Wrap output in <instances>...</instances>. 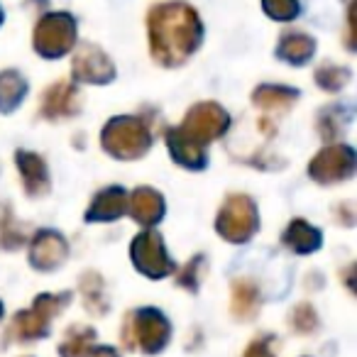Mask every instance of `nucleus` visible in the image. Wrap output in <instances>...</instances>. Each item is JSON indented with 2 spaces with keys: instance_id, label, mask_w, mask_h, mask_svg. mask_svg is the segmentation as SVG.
Wrapping results in <instances>:
<instances>
[{
  "instance_id": "f257e3e1",
  "label": "nucleus",
  "mask_w": 357,
  "mask_h": 357,
  "mask_svg": "<svg viewBox=\"0 0 357 357\" xmlns=\"http://www.w3.org/2000/svg\"><path fill=\"white\" fill-rule=\"evenodd\" d=\"M147 27L152 54L164 66H176L186 61L204 40L199 13L181 0L154 6L147 15Z\"/></svg>"
},
{
  "instance_id": "f03ea898",
  "label": "nucleus",
  "mask_w": 357,
  "mask_h": 357,
  "mask_svg": "<svg viewBox=\"0 0 357 357\" xmlns=\"http://www.w3.org/2000/svg\"><path fill=\"white\" fill-rule=\"evenodd\" d=\"M76 20L69 13H50L35 27V50L47 59H59L74 47Z\"/></svg>"
},
{
  "instance_id": "7ed1b4c3",
  "label": "nucleus",
  "mask_w": 357,
  "mask_h": 357,
  "mask_svg": "<svg viewBox=\"0 0 357 357\" xmlns=\"http://www.w3.org/2000/svg\"><path fill=\"white\" fill-rule=\"evenodd\" d=\"M74 74L79 81H89V84H108L115 76L113 61L93 45H86L79 50L74 59Z\"/></svg>"
},
{
  "instance_id": "20e7f679",
  "label": "nucleus",
  "mask_w": 357,
  "mask_h": 357,
  "mask_svg": "<svg viewBox=\"0 0 357 357\" xmlns=\"http://www.w3.org/2000/svg\"><path fill=\"white\" fill-rule=\"evenodd\" d=\"M313 50H316V42H313V37H308L306 32H284L277 45V56L289 61V64L298 66L311 59Z\"/></svg>"
},
{
  "instance_id": "39448f33",
  "label": "nucleus",
  "mask_w": 357,
  "mask_h": 357,
  "mask_svg": "<svg viewBox=\"0 0 357 357\" xmlns=\"http://www.w3.org/2000/svg\"><path fill=\"white\" fill-rule=\"evenodd\" d=\"M27 84L17 71H3L0 74V108L10 110L20 103V98L25 96Z\"/></svg>"
},
{
  "instance_id": "423d86ee",
  "label": "nucleus",
  "mask_w": 357,
  "mask_h": 357,
  "mask_svg": "<svg viewBox=\"0 0 357 357\" xmlns=\"http://www.w3.org/2000/svg\"><path fill=\"white\" fill-rule=\"evenodd\" d=\"M262 8L277 22H289L294 17H298V13H301V3L298 0H262Z\"/></svg>"
},
{
  "instance_id": "0eeeda50",
  "label": "nucleus",
  "mask_w": 357,
  "mask_h": 357,
  "mask_svg": "<svg viewBox=\"0 0 357 357\" xmlns=\"http://www.w3.org/2000/svg\"><path fill=\"white\" fill-rule=\"evenodd\" d=\"M76 98V89L69 84H56L50 89V93H47L45 98V105L50 113H64L66 108H69L71 103H74Z\"/></svg>"
},
{
  "instance_id": "6e6552de",
  "label": "nucleus",
  "mask_w": 357,
  "mask_h": 357,
  "mask_svg": "<svg viewBox=\"0 0 357 357\" xmlns=\"http://www.w3.org/2000/svg\"><path fill=\"white\" fill-rule=\"evenodd\" d=\"M296 98V91L284 89V86H262L255 91V100L259 105H284Z\"/></svg>"
},
{
  "instance_id": "1a4fd4ad",
  "label": "nucleus",
  "mask_w": 357,
  "mask_h": 357,
  "mask_svg": "<svg viewBox=\"0 0 357 357\" xmlns=\"http://www.w3.org/2000/svg\"><path fill=\"white\" fill-rule=\"evenodd\" d=\"M347 79H350V71L342 69V66H331V64H326L323 69H318V71H316V81L323 86V89H328V91L342 89V86L347 84Z\"/></svg>"
},
{
  "instance_id": "9d476101",
  "label": "nucleus",
  "mask_w": 357,
  "mask_h": 357,
  "mask_svg": "<svg viewBox=\"0 0 357 357\" xmlns=\"http://www.w3.org/2000/svg\"><path fill=\"white\" fill-rule=\"evenodd\" d=\"M3 17H6V15H3V8H0V25H3Z\"/></svg>"
}]
</instances>
